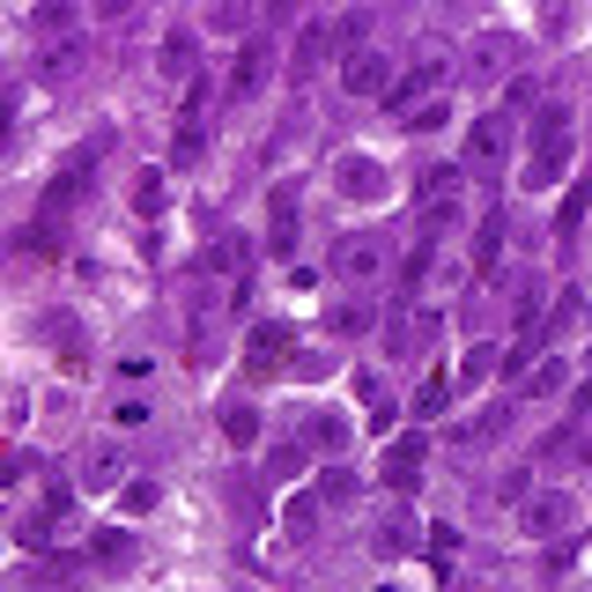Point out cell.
<instances>
[{
    "instance_id": "cell-1",
    "label": "cell",
    "mask_w": 592,
    "mask_h": 592,
    "mask_svg": "<svg viewBox=\"0 0 592 592\" xmlns=\"http://www.w3.org/2000/svg\"><path fill=\"white\" fill-rule=\"evenodd\" d=\"M578 163V126H570L563 104H548L541 119H533V156H526V186L548 193V186H563V171Z\"/></svg>"
},
{
    "instance_id": "cell-2",
    "label": "cell",
    "mask_w": 592,
    "mask_h": 592,
    "mask_svg": "<svg viewBox=\"0 0 592 592\" xmlns=\"http://www.w3.org/2000/svg\"><path fill=\"white\" fill-rule=\"evenodd\" d=\"M511 141H518V112H482L467 126V156H459V171L467 178H496L511 163Z\"/></svg>"
},
{
    "instance_id": "cell-3",
    "label": "cell",
    "mask_w": 592,
    "mask_h": 592,
    "mask_svg": "<svg viewBox=\"0 0 592 592\" xmlns=\"http://www.w3.org/2000/svg\"><path fill=\"white\" fill-rule=\"evenodd\" d=\"M437 82H444V45L430 38V45H422L415 60H408V74H400L393 89H385V112H393V119L408 126V119L422 112V104H430V89H437Z\"/></svg>"
},
{
    "instance_id": "cell-4",
    "label": "cell",
    "mask_w": 592,
    "mask_h": 592,
    "mask_svg": "<svg viewBox=\"0 0 592 592\" xmlns=\"http://www.w3.org/2000/svg\"><path fill=\"white\" fill-rule=\"evenodd\" d=\"M104 141H112V134H89V141H82V148H74V156H67V163H60V178H52V186H45V222H52V215H67L74 200L89 193V171H97Z\"/></svg>"
},
{
    "instance_id": "cell-5",
    "label": "cell",
    "mask_w": 592,
    "mask_h": 592,
    "mask_svg": "<svg viewBox=\"0 0 592 592\" xmlns=\"http://www.w3.org/2000/svg\"><path fill=\"white\" fill-rule=\"evenodd\" d=\"M252 252H260V237H245V230H222V237H208V252H200V274H208V282H222V289H245Z\"/></svg>"
},
{
    "instance_id": "cell-6",
    "label": "cell",
    "mask_w": 592,
    "mask_h": 592,
    "mask_svg": "<svg viewBox=\"0 0 592 592\" xmlns=\"http://www.w3.org/2000/svg\"><path fill=\"white\" fill-rule=\"evenodd\" d=\"M518 526H526L533 541H556V533H570V526H578V496H563V489H533L526 504H518Z\"/></svg>"
},
{
    "instance_id": "cell-7",
    "label": "cell",
    "mask_w": 592,
    "mask_h": 592,
    "mask_svg": "<svg viewBox=\"0 0 592 592\" xmlns=\"http://www.w3.org/2000/svg\"><path fill=\"white\" fill-rule=\"evenodd\" d=\"M267 74H274V38H245L237 45V60H230V82H222V97L230 104H245L267 89Z\"/></svg>"
},
{
    "instance_id": "cell-8",
    "label": "cell",
    "mask_w": 592,
    "mask_h": 592,
    "mask_svg": "<svg viewBox=\"0 0 592 592\" xmlns=\"http://www.w3.org/2000/svg\"><path fill=\"white\" fill-rule=\"evenodd\" d=\"M334 274H341V282H356V289H370V282L385 274V237H378V230L341 237V245H334Z\"/></svg>"
},
{
    "instance_id": "cell-9",
    "label": "cell",
    "mask_w": 592,
    "mask_h": 592,
    "mask_svg": "<svg viewBox=\"0 0 592 592\" xmlns=\"http://www.w3.org/2000/svg\"><path fill=\"white\" fill-rule=\"evenodd\" d=\"M296 222H304V208H296V186L282 178L267 193V230H260V245H267L274 260H296Z\"/></svg>"
},
{
    "instance_id": "cell-10",
    "label": "cell",
    "mask_w": 592,
    "mask_h": 592,
    "mask_svg": "<svg viewBox=\"0 0 592 592\" xmlns=\"http://www.w3.org/2000/svg\"><path fill=\"white\" fill-rule=\"evenodd\" d=\"M74 474H82V489H119V482H126L119 437H89V444H82V459H74Z\"/></svg>"
},
{
    "instance_id": "cell-11",
    "label": "cell",
    "mask_w": 592,
    "mask_h": 592,
    "mask_svg": "<svg viewBox=\"0 0 592 592\" xmlns=\"http://www.w3.org/2000/svg\"><path fill=\"white\" fill-rule=\"evenodd\" d=\"M334 186H341V200H385L393 193V178H385L378 156H341L334 163Z\"/></svg>"
},
{
    "instance_id": "cell-12",
    "label": "cell",
    "mask_w": 592,
    "mask_h": 592,
    "mask_svg": "<svg viewBox=\"0 0 592 592\" xmlns=\"http://www.w3.org/2000/svg\"><path fill=\"white\" fill-rule=\"evenodd\" d=\"M341 89L348 97H385V89H393V60H385V52H348L341 60Z\"/></svg>"
},
{
    "instance_id": "cell-13",
    "label": "cell",
    "mask_w": 592,
    "mask_h": 592,
    "mask_svg": "<svg viewBox=\"0 0 592 592\" xmlns=\"http://www.w3.org/2000/svg\"><path fill=\"white\" fill-rule=\"evenodd\" d=\"M422 459H430L422 430H415V437H393V444H385V459H378V482H385V489H415V482H422Z\"/></svg>"
},
{
    "instance_id": "cell-14",
    "label": "cell",
    "mask_w": 592,
    "mask_h": 592,
    "mask_svg": "<svg viewBox=\"0 0 592 592\" xmlns=\"http://www.w3.org/2000/svg\"><path fill=\"white\" fill-rule=\"evenodd\" d=\"M289 348H296V334L282 319H267V326H252V334H245V363L252 370H282V363H289Z\"/></svg>"
},
{
    "instance_id": "cell-15",
    "label": "cell",
    "mask_w": 592,
    "mask_h": 592,
    "mask_svg": "<svg viewBox=\"0 0 592 592\" xmlns=\"http://www.w3.org/2000/svg\"><path fill=\"white\" fill-rule=\"evenodd\" d=\"M326 326H334V334H378V304H370L363 289L334 296V304H326Z\"/></svg>"
},
{
    "instance_id": "cell-16",
    "label": "cell",
    "mask_w": 592,
    "mask_h": 592,
    "mask_svg": "<svg viewBox=\"0 0 592 592\" xmlns=\"http://www.w3.org/2000/svg\"><path fill=\"white\" fill-rule=\"evenodd\" d=\"M163 74H171V82H193L200 74V38L193 30H171V38H163Z\"/></svg>"
},
{
    "instance_id": "cell-17",
    "label": "cell",
    "mask_w": 592,
    "mask_h": 592,
    "mask_svg": "<svg viewBox=\"0 0 592 592\" xmlns=\"http://www.w3.org/2000/svg\"><path fill=\"white\" fill-rule=\"evenodd\" d=\"M222 437L237 444V452H252L260 444V408L252 400H222Z\"/></svg>"
},
{
    "instance_id": "cell-18",
    "label": "cell",
    "mask_w": 592,
    "mask_h": 592,
    "mask_svg": "<svg viewBox=\"0 0 592 592\" xmlns=\"http://www.w3.org/2000/svg\"><path fill=\"white\" fill-rule=\"evenodd\" d=\"M496 370H504V348H489V341H474L467 356H459V378H452V385H467V393H474V385H489Z\"/></svg>"
},
{
    "instance_id": "cell-19",
    "label": "cell",
    "mask_w": 592,
    "mask_h": 592,
    "mask_svg": "<svg viewBox=\"0 0 592 592\" xmlns=\"http://www.w3.org/2000/svg\"><path fill=\"white\" fill-rule=\"evenodd\" d=\"M496 260H504V215H482V230H474V245H467V267L489 274Z\"/></svg>"
},
{
    "instance_id": "cell-20",
    "label": "cell",
    "mask_w": 592,
    "mask_h": 592,
    "mask_svg": "<svg viewBox=\"0 0 592 592\" xmlns=\"http://www.w3.org/2000/svg\"><path fill=\"white\" fill-rule=\"evenodd\" d=\"M304 444H311V452H348L356 430H348V415H311L304 422Z\"/></svg>"
},
{
    "instance_id": "cell-21",
    "label": "cell",
    "mask_w": 592,
    "mask_h": 592,
    "mask_svg": "<svg viewBox=\"0 0 592 592\" xmlns=\"http://www.w3.org/2000/svg\"><path fill=\"white\" fill-rule=\"evenodd\" d=\"M370 548H378V556H408V548H422V526L408 511H393L385 526H378V541H370Z\"/></svg>"
},
{
    "instance_id": "cell-22",
    "label": "cell",
    "mask_w": 592,
    "mask_h": 592,
    "mask_svg": "<svg viewBox=\"0 0 592 592\" xmlns=\"http://www.w3.org/2000/svg\"><path fill=\"white\" fill-rule=\"evenodd\" d=\"M200 148H208V119H178V134H171V163H178V171H193Z\"/></svg>"
},
{
    "instance_id": "cell-23",
    "label": "cell",
    "mask_w": 592,
    "mask_h": 592,
    "mask_svg": "<svg viewBox=\"0 0 592 592\" xmlns=\"http://www.w3.org/2000/svg\"><path fill=\"white\" fill-rule=\"evenodd\" d=\"M326 45H334V38H326V23H304V38H296V60H289L296 82H304V74H311V67L326 60Z\"/></svg>"
},
{
    "instance_id": "cell-24",
    "label": "cell",
    "mask_w": 592,
    "mask_h": 592,
    "mask_svg": "<svg viewBox=\"0 0 592 592\" xmlns=\"http://www.w3.org/2000/svg\"><path fill=\"white\" fill-rule=\"evenodd\" d=\"M134 208H141V215H163V208H171V186H163V171H134Z\"/></svg>"
},
{
    "instance_id": "cell-25",
    "label": "cell",
    "mask_w": 592,
    "mask_h": 592,
    "mask_svg": "<svg viewBox=\"0 0 592 592\" xmlns=\"http://www.w3.org/2000/svg\"><path fill=\"white\" fill-rule=\"evenodd\" d=\"M304 452H311V444H304V437L274 444V452H267V474H274V482H296V474H304Z\"/></svg>"
},
{
    "instance_id": "cell-26",
    "label": "cell",
    "mask_w": 592,
    "mask_h": 592,
    "mask_svg": "<svg viewBox=\"0 0 592 592\" xmlns=\"http://www.w3.org/2000/svg\"><path fill=\"white\" fill-rule=\"evenodd\" d=\"M430 334H437L430 319H400V326H393V356H408V363H415V348H430Z\"/></svg>"
},
{
    "instance_id": "cell-27",
    "label": "cell",
    "mask_w": 592,
    "mask_h": 592,
    "mask_svg": "<svg viewBox=\"0 0 592 592\" xmlns=\"http://www.w3.org/2000/svg\"><path fill=\"white\" fill-rule=\"evenodd\" d=\"M319 511H326V504H319V496H296V504H289V511H282V526H289V533H296V541H311V526H319Z\"/></svg>"
},
{
    "instance_id": "cell-28",
    "label": "cell",
    "mask_w": 592,
    "mask_h": 592,
    "mask_svg": "<svg viewBox=\"0 0 592 592\" xmlns=\"http://www.w3.org/2000/svg\"><path fill=\"white\" fill-rule=\"evenodd\" d=\"M444 400H452V378H444V370H430V378H422V393H415V415H437Z\"/></svg>"
},
{
    "instance_id": "cell-29",
    "label": "cell",
    "mask_w": 592,
    "mask_h": 592,
    "mask_svg": "<svg viewBox=\"0 0 592 592\" xmlns=\"http://www.w3.org/2000/svg\"><path fill=\"white\" fill-rule=\"evenodd\" d=\"M97 563H134V541L119 526H97Z\"/></svg>"
},
{
    "instance_id": "cell-30",
    "label": "cell",
    "mask_w": 592,
    "mask_h": 592,
    "mask_svg": "<svg viewBox=\"0 0 592 592\" xmlns=\"http://www.w3.org/2000/svg\"><path fill=\"white\" fill-rule=\"evenodd\" d=\"M348 496H356V474H348V467H334V474L319 482V504H348Z\"/></svg>"
},
{
    "instance_id": "cell-31",
    "label": "cell",
    "mask_w": 592,
    "mask_h": 592,
    "mask_svg": "<svg viewBox=\"0 0 592 592\" xmlns=\"http://www.w3.org/2000/svg\"><path fill=\"white\" fill-rule=\"evenodd\" d=\"M563 385H570V370H563V363H541L533 378H526V393H563Z\"/></svg>"
},
{
    "instance_id": "cell-32",
    "label": "cell",
    "mask_w": 592,
    "mask_h": 592,
    "mask_svg": "<svg viewBox=\"0 0 592 592\" xmlns=\"http://www.w3.org/2000/svg\"><path fill=\"white\" fill-rule=\"evenodd\" d=\"M119 504H126V511H156V504H163V489H156V482H126Z\"/></svg>"
},
{
    "instance_id": "cell-33",
    "label": "cell",
    "mask_w": 592,
    "mask_h": 592,
    "mask_svg": "<svg viewBox=\"0 0 592 592\" xmlns=\"http://www.w3.org/2000/svg\"><path fill=\"white\" fill-rule=\"evenodd\" d=\"M74 23V0H38V30H67Z\"/></svg>"
},
{
    "instance_id": "cell-34",
    "label": "cell",
    "mask_w": 592,
    "mask_h": 592,
    "mask_svg": "<svg viewBox=\"0 0 592 592\" xmlns=\"http://www.w3.org/2000/svg\"><path fill=\"white\" fill-rule=\"evenodd\" d=\"M526 370H533V334L504 348V378H526Z\"/></svg>"
},
{
    "instance_id": "cell-35",
    "label": "cell",
    "mask_w": 592,
    "mask_h": 592,
    "mask_svg": "<svg viewBox=\"0 0 592 592\" xmlns=\"http://www.w3.org/2000/svg\"><path fill=\"white\" fill-rule=\"evenodd\" d=\"M97 15L119 30V23H134V15H141V0H97Z\"/></svg>"
},
{
    "instance_id": "cell-36",
    "label": "cell",
    "mask_w": 592,
    "mask_h": 592,
    "mask_svg": "<svg viewBox=\"0 0 592 592\" xmlns=\"http://www.w3.org/2000/svg\"><path fill=\"white\" fill-rule=\"evenodd\" d=\"M112 415H119V430H141V422H148V400H119Z\"/></svg>"
},
{
    "instance_id": "cell-37",
    "label": "cell",
    "mask_w": 592,
    "mask_h": 592,
    "mask_svg": "<svg viewBox=\"0 0 592 592\" xmlns=\"http://www.w3.org/2000/svg\"><path fill=\"white\" fill-rule=\"evenodd\" d=\"M74 60H82V45H60V52H45V74H74Z\"/></svg>"
},
{
    "instance_id": "cell-38",
    "label": "cell",
    "mask_w": 592,
    "mask_h": 592,
    "mask_svg": "<svg viewBox=\"0 0 592 592\" xmlns=\"http://www.w3.org/2000/svg\"><path fill=\"white\" fill-rule=\"evenodd\" d=\"M23 467H30V452H8V459H0V489H8V482H23Z\"/></svg>"
},
{
    "instance_id": "cell-39",
    "label": "cell",
    "mask_w": 592,
    "mask_h": 592,
    "mask_svg": "<svg viewBox=\"0 0 592 592\" xmlns=\"http://www.w3.org/2000/svg\"><path fill=\"white\" fill-rule=\"evenodd\" d=\"M296 8H304V0H267V23H289Z\"/></svg>"
},
{
    "instance_id": "cell-40",
    "label": "cell",
    "mask_w": 592,
    "mask_h": 592,
    "mask_svg": "<svg viewBox=\"0 0 592 592\" xmlns=\"http://www.w3.org/2000/svg\"><path fill=\"white\" fill-rule=\"evenodd\" d=\"M0 148H8V104H0Z\"/></svg>"
}]
</instances>
